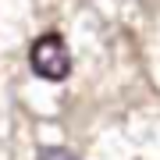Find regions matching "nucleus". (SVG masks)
I'll return each instance as SVG.
<instances>
[{"mask_svg":"<svg viewBox=\"0 0 160 160\" xmlns=\"http://www.w3.org/2000/svg\"><path fill=\"white\" fill-rule=\"evenodd\" d=\"M39 160H78V157H75L71 149H61V146H43Z\"/></svg>","mask_w":160,"mask_h":160,"instance_id":"2","label":"nucleus"},{"mask_svg":"<svg viewBox=\"0 0 160 160\" xmlns=\"http://www.w3.org/2000/svg\"><path fill=\"white\" fill-rule=\"evenodd\" d=\"M29 68L46 82H64L71 75V53L57 32H46L29 46Z\"/></svg>","mask_w":160,"mask_h":160,"instance_id":"1","label":"nucleus"}]
</instances>
